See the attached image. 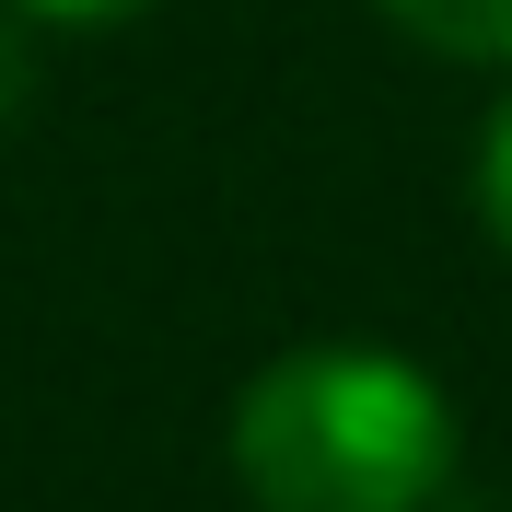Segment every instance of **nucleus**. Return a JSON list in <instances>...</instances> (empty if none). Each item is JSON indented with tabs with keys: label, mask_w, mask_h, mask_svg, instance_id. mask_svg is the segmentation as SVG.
<instances>
[{
	"label": "nucleus",
	"mask_w": 512,
	"mask_h": 512,
	"mask_svg": "<svg viewBox=\"0 0 512 512\" xmlns=\"http://www.w3.org/2000/svg\"><path fill=\"white\" fill-rule=\"evenodd\" d=\"M233 478L256 512H431L454 478V396L373 338L280 350L233 396Z\"/></svg>",
	"instance_id": "1"
},
{
	"label": "nucleus",
	"mask_w": 512,
	"mask_h": 512,
	"mask_svg": "<svg viewBox=\"0 0 512 512\" xmlns=\"http://www.w3.org/2000/svg\"><path fill=\"white\" fill-rule=\"evenodd\" d=\"M373 12L431 59H512V0H373Z\"/></svg>",
	"instance_id": "2"
},
{
	"label": "nucleus",
	"mask_w": 512,
	"mask_h": 512,
	"mask_svg": "<svg viewBox=\"0 0 512 512\" xmlns=\"http://www.w3.org/2000/svg\"><path fill=\"white\" fill-rule=\"evenodd\" d=\"M478 222H489V245L512 256V94L489 105V128H478Z\"/></svg>",
	"instance_id": "3"
},
{
	"label": "nucleus",
	"mask_w": 512,
	"mask_h": 512,
	"mask_svg": "<svg viewBox=\"0 0 512 512\" xmlns=\"http://www.w3.org/2000/svg\"><path fill=\"white\" fill-rule=\"evenodd\" d=\"M35 24H128V12H152V0H24Z\"/></svg>",
	"instance_id": "4"
}]
</instances>
